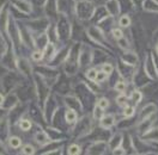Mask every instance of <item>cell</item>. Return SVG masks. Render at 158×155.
<instances>
[{"instance_id": "8", "label": "cell", "mask_w": 158, "mask_h": 155, "mask_svg": "<svg viewBox=\"0 0 158 155\" xmlns=\"http://www.w3.org/2000/svg\"><path fill=\"white\" fill-rule=\"evenodd\" d=\"M122 143H123V136H122V134L118 133V134H114L110 137V140L108 142V147L110 150H114L118 147H121Z\"/></svg>"}, {"instance_id": "1", "label": "cell", "mask_w": 158, "mask_h": 155, "mask_svg": "<svg viewBox=\"0 0 158 155\" xmlns=\"http://www.w3.org/2000/svg\"><path fill=\"white\" fill-rule=\"evenodd\" d=\"M96 7L90 1H80L77 5V13L81 19H90L94 17Z\"/></svg>"}, {"instance_id": "19", "label": "cell", "mask_w": 158, "mask_h": 155, "mask_svg": "<svg viewBox=\"0 0 158 155\" xmlns=\"http://www.w3.org/2000/svg\"><path fill=\"white\" fill-rule=\"evenodd\" d=\"M54 53H55V47H54V44L47 43V46L44 47V54H46V56L53 58V56H54Z\"/></svg>"}, {"instance_id": "15", "label": "cell", "mask_w": 158, "mask_h": 155, "mask_svg": "<svg viewBox=\"0 0 158 155\" xmlns=\"http://www.w3.org/2000/svg\"><path fill=\"white\" fill-rule=\"evenodd\" d=\"M118 47L122 49V50H129V47H131V44H129V41L126 38L125 36L118 39Z\"/></svg>"}, {"instance_id": "20", "label": "cell", "mask_w": 158, "mask_h": 155, "mask_svg": "<svg viewBox=\"0 0 158 155\" xmlns=\"http://www.w3.org/2000/svg\"><path fill=\"white\" fill-rule=\"evenodd\" d=\"M67 153H69V154H72V155L80 154V153H81V148H80V145L73 143V145H71L69 147V152H67Z\"/></svg>"}, {"instance_id": "31", "label": "cell", "mask_w": 158, "mask_h": 155, "mask_svg": "<svg viewBox=\"0 0 158 155\" xmlns=\"http://www.w3.org/2000/svg\"><path fill=\"white\" fill-rule=\"evenodd\" d=\"M156 51H157V54H158V42L156 43Z\"/></svg>"}, {"instance_id": "3", "label": "cell", "mask_w": 158, "mask_h": 155, "mask_svg": "<svg viewBox=\"0 0 158 155\" xmlns=\"http://www.w3.org/2000/svg\"><path fill=\"white\" fill-rule=\"evenodd\" d=\"M90 38L92 39L95 43H98L101 46H103V43L106 42V36L103 34V30L98 28V26H92L88 30Z\"/></svg>"}, {"instance_id": "27", "label": "cell", "mask_w": 158, "mask_h": 155, "mask_svg": "<svg viewBox=\"0 0 158 155\" xmlns=\"http://www.w3.org/2000/svg\"><path fill=\"white\" fill-rule=\"evenodd\" d=\"M22 153L23 154H27V155H31L35 153V149H34V147L30 145H25L23 148H22Z\"/></svg>"}, {"instance_id": "30", "label": "cell", "mask_w": 158, "mask_h": 155, "mask_svg": "<svg viewBox=\"0 0 158 155\" xmlns=\"http://www.w3.org/2000/svg\"><path fill=\"white\" fill-rule=\"evenodd\" d=\"M4 103V97H2V94H0V105Z\"/></svg>"}, {"instance_id": "26", "label": "cell", "mask_w": 158, "mask_h": 155, "mask_svg": "<svg viewBox=\"0 0 158 155\" xmlns=\"http://www.w3.org/2000/svg\"><path fill=\"white\" fill-rule=\"evenodd\" d=\"M19 128L23 131H28V130H30V128H31V122L28 121V119H23V121H20Z\"/></svg>"}, {"instance_id": "17", "label": "cell", "mask_w": 158, "mask_h": 155, "mask_svg": "<svg viewBox=\"0 0 158 155\" xmlns=\"http://www.w3.org/2000/svg\"><path fill=\"white\" fill-rule=\"evenodd\" d=\"M101 70H103L107 75H111L113 72H114V66H113V63H110V62H106V63L102 65V69H101Z\"/></svg>"}, {"instance_id": "13", "label": "cell", "mask_w": 158, "mask_h": 155, "mask_svg": "<svg viewBox=\"0 0 158 155\" xmlns=\"http://www.w3.org/2000/svg\"><path fill=\"white\" fill-rule=\"evenodd\" d=\"M116 104L121 107H125L126 105H128V97L123 93H120L116 97Z\"/></svg>"}, {"instance_id": "16", "label": "cell", "mask_w": 158, "mask_h": 155, "mask_svg": "<svg viewBox=\"0 0 158 155\" xmlns=\"http://www.w3.org/2000/svg\"><path fill=\"white\" fill-rule=\"evenodd\" d=\"M135 115V107L134 106H131V105H126L123 107V116L127 117V118H131Z\"/></svg>"}, {"instance_id": "9", "label": "cell", "mask_w": 158, "mask_h": 155, "mask_svg": "<svg viewBox=\"0 0 158 155\" xmlns=\"http://www.w3.org/2000/svg\"><path fill=\"white\" fill-rule=\"evenodd\" d=\"M141 138H143L144 141H148V142L158 143V126H155V128L148 130L146 133H144V134L141 135Z\"/></svg>"}, {"instance_id": "24", "label": "cell", "mask_w": 158, "mask_h": 155, "mask_svg": "<svg viewBox=\"0 0 158 155\" xmlns=\"http://www.w3.org/2000/svg\"><path fill=\"white\" fill-rule=\"evenodd\" d=\"M111 36L115 39H118L121 38V37H123L125 35H123V31L120 28H114V29H111Z\"/></svg>"}, {"instance_id": "32", "label": "cell", "mask_w": 158, "mask_h": 155, "mask_svg": "<svg viewBox=\"0 0 158 155\" xmlns=\"http://www.w3.org/2000/svg\"><path fill=\"white\" fill-rule=\"evenodd\" d=\"M152 1H153V2L156 4V5H158V0H152Z\"/></svg>"}, {"instance_id": "22", "label": "cell", "mask_w": 158, "mask_h": 155, "mask_svg": "<svg viewBox=\"0 0 158 155\" xmlns=\"http://www.w3.org/2000/svg\"><path fill=\"white\" fill-rule=\"evenodd\" d=\"M20 145H22V140H20L19 137H17V136H12L10 138V145L12 148H19Z\"/></svg>"}, {"instance_id": "5", "label": "cell", "mask_w": 158, "mask_h": 155, "mask_svg": "<svg viewBox=\"0 0 158 155\" xmlns=\"http://www.w3.org/2000/svg\"><path fill=\"white\" fill-rule=\"evenodd\" d=\"M157 110H158V107L155 103H150V104H148V105H145V106L141 109V111L139 112L138 123L139 122H141V121H144L145 118H148L150 116L155 115V113L157 112Z\"/></svg>"}, {"instance_id": "12", "label": "cell", "mask_w": 158, "mask_h": 155, "mask_svg": "<svg viewBox=\"0 0 158 155\" xmlns=\"http://www.w3.org/2000/svg\"><path fill=\"white\" fill-rule=\"evenodd\" d=\"M131 17H129L128 14H123V16H121L120 18H118V26H121V28H129V25H131Z\"/></svg>"}, {"instance_id": "21", "label": "cell", "mask_w": 158, "mask_h": 155, "mask_svg": "<svg viewBox=\"0 0 158 155\" xmlns=\"http://www.w3.org/2000/svg\"><path fill=\"white\" fill-rule=\"evenodd\" d=\"M96 74H97V69H96V68H90V69L86 70L85 77L88 78L90 81H95V79H96Z\"/></svg>"}, {"instance_id": "25", "label": "cell", "mask_w": 158, "mask_h": 155, "mask_svg": "<svg viewBox=\"0 0 158 155\" xmlns=\"http://www.w3.org/2000/svg\"><path fill=\"white\" fill-rule=\"evenodd\" d=\"M103 111H104V110H103V109H101V107L96 104V105H95V109H94V118L98 121L99 118L104 115V113H103Z\"/></svg>"}, {"instance_id": "6", "label": "cell", "mask_w": 158, "mask_h": 155, "mask_svg": "<svg viewBox=\"0 0 158 155\" xmlns=\"http://www.w3.org/2000/svg\"><path fill=\"white\" fill-rule=\"evenodd\" d=\"M108 149L109 147L107 142H104V141H97V142H95V143H92V145H90L88 153L89 154H104L106 150H108Z\"/></svg>"}, {"instance_id": "23", "label": "cell", "mask_w": 158, "mask_h": 155, "mask_svg": "<svg viewBox=\"0 0 158 155\" xmlns=\"http://www.w3.org/2000/svg\"><path fill=\"white\" fill-rule=\"evenodd\" d=\"M97 105H98L101 109H103V110H107L110 105V101H109L107 98L102 97L101 99H98V101H97Z\"/></svg>"}, {"instance_id": "7", "label": "cell", "mask_w": 158, "mask_h": 155, "mask_svg": "<svg viewBox=\"0 0 158 155\" xmlns=\"http://www.w3.org/2000/svg\"><path fill=\"white\" fill-rule=\"evenodd\" d=\"M99 121V126L103 129V130H110L114 124H115V117L114 115H103L98 119Z\"/></svg>"}, {"instance_id": "18", "label": "cell", "mask_w": 158, "mask_h": 155, "mask_svg": "<svg viewBox=\"0 0 158 155\" xmlns=\"http://www.w3.org/2000/svg\"><path fill=\"white\" fill-rule=\"evenodd\" d=\"M35 138H36V141H37L39 143H41V145L49 142L48 136H47V134H44V133H37V134H36V136H35Z\"/></svg>"}, {"instance_id": "14", "label": "cell", "mask_w": 158, "mask_h": 155, "mask_svg": "<svg viewBox=\"0 0 158 155\" xmlns=\"http://www.w3.org/2000/svg\"><path fill=\"white\" fill-rule=\"evenodd\" d=\"M126 88H127V84H126V81H123V80L116 81V84H115V86H114V89L118 91V93H125Z\"/></svg>"}, {"instance_id": "11", "label": "cell", "mask_w": 158, "mask_h": 155, "mask_svg": "<svg viewBox=\"0 0 158 155\" xmlns=\"http://www.w3.org/2000/svg\"><path fill=\"white\" fill-rule=\"evenodd\" d=\"M131 101L134 104V105H138L139 103L141 101V99H143V93L139 91V89H134L132 93H131Z\"/></svg>"}, {"instance_id": "28", "label": "cell", "mask_w": 158, "mask_h": 155, "mask_svg": "<svg viewBox=\"0 0 158 155\" xmlns=\"http://www.w3.org/2000/svg\"><path fill=\"white\" fill-rule=\"evenodd\" d=\"M107 74L103 72V70H101V72H97V74H96V79H95V81H97V82H103L106 79H107Z\"/></svg>"}, {"instance_id": "4", "label": "cell", "mask_w": 158, "mask_h": 155, "mask_svg": "<svg viewBox=\"0 0 158 155\" xmlns=\"http://www.w3.org/2000/svg\"><path fill=\"white\" fill-rule=\"evenodd\" d=\"M121 62L131 66V67H134L137 66L139 62V56L134 53V51H129V50H123V54L121 55Z\"/></svg>"}, {"instance_id": "10", "label": "cell", "mask_w": 158, "mask_h": 155, "mask_svg": "<svg viewBox=\"0 0 158 155\" xmlns=\"http://www.w3.org/2000/svg\"><path fill=\"white\" fill-rule=\"evenodd\" d=\"M77 112H76V110H73V109H69L66 111V113H65V119H66V122L69 123V124H73V123H76V121H77Z\"/></svg>"}, {"instance_id": "2", "label": "cell", "mask_w": 158, "mask_h": 155, "mask_svg": "<svg viewBox=\"0 0 158 155\" xmlns=\"http://www.w3.org/2000/svg\"><path fill=\"white\" fill-rule=\"evenodd\" d=\"M104 9L110 17H118L121 13V5L118 0H107Z\"/></svg>"}, {"instance_id": "29", "label": "cell", "mask_w": 158, "mask_h": 155, "mask_svg": "<svg viewBox=\"0 0 158 155\" xmlns=\"http://www.w3.org/2000/svg\"><path fill=\"white\" fill-rule=\"evenodd\" d=\"M31 58L34 60V61H41L42 58H43V53L42 51H34L32 53V55H31Z\"/></svg>"}]
</instances>
